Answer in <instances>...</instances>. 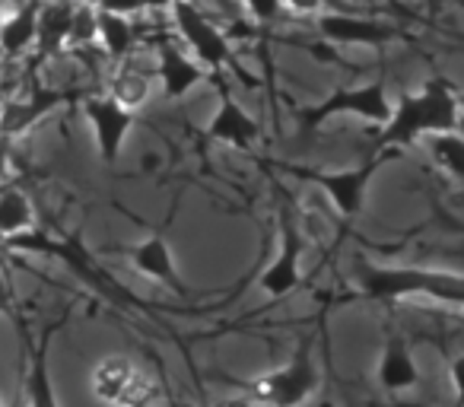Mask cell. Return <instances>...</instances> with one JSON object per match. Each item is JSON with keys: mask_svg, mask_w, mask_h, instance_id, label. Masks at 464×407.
<instances>
[{"mask_svg": "<svg viewBox=\"0 0 464 407\" xmlns=\"http://www.w3.org/2000/svg\"><path fill=\"white\" fill-rule=\"evenodd\" d=\"M461 124L458 92L442 77L426 80L420 92H404L392 105V118L382 124V150L413 147L420 137L455 134Z\"/></svg>", "mask_w": 464, "mask_h": 407, "instance_id": "6da1fadb", "label": "cell"}, {"mask_svg": "<svg viewBox=\"0 0 464 407\" xmlns=\"http://www.w3.org/2000/svg\"><path fill=\"white\" fill-rule=\"evenodd\" d=\"M356 286L369 299H411L426 296L445 305L464 309V274L455 271H432V267H379L360 265L356 267Z\"/></svg>", "mask_w": 464, "mask_h": 407, "instance_id": "7a4b0ae2", "label": "cell"}, {"mask_svg": "<svg viewBox=\"0 0 464 407\" xmlns=\"http://www.w3.org/2000/svg\"><path fill=\"white\" fill-rule=\"evenodd\" d=\"M318 388V366L312 356V341H299L296 354L284 366L246 382V392L252 401L267 407H299L315 394Z\"/></svg>", "mask_w": 464, "mask_h": 407, "instance_id": "3957f363", "label": "cell"}, {"mask_svg": "<svg viewBox=\"0 0 464 407\" xmlns=\"http://www.w3.org/2000/svg\"><path fill=\"white\" fill-rule=\"evenodd\" d=\"M392 99H388L385 80H372V83L362 86H341L331 96H324L322 102L309 105V109L299 111V128L315 131L324 121H331L334 115H356L369 124H385L392 118Z\"/></svg>", "mask_w": 464, "mask_h": 407, "instance_id": "277c9868", "label": "cell"}, {"mask_svg": "<svg viewBox=\"0 0 464 407\" xmlns=\"http://www.w3.org/2000/svg\"><path fill=\"white\" fill-rule=\"evenodd\" d=\"M92 394L109 407H153L160 385L128 356H105L92 366Z\"/></svg>", "mask_w": 464, "mask_h": 407, "instance_id": "5b68a950", "label": "cell"}, {"mask_svg": "<svg viewBox=\"0 0 464 407\" xmlns=\"http://www.w3.org/2000/svg\"><path fill=\"white\" fill-rule=\"evenodd\" d=\"M172 23L175 33L181 35L188 48L194 52V61H198L204 71L219 73L226 64H232V45L223 35V29L204 14V10L194 4V0H181L172 7Z\"/></svg>", "mask_w": 464, "mask_h": 407, "instance_id": "8992f818", "label": "cell"}, {"mask_svg": "<svg viewBox=\"0 0 464 407\" xmlns=\"http://www.w3.org/2000/svg\"><path fill=\"white\" fill-rule=\"evenodd\" d=\"M394 156H398L394 150H382L379 156H372V160L362 162V166L341 169V172H299V175H305L312 185L322 188L331 204H334L337 214L350 220V217H356L366 208V194H369V185H372L375 172H379L388 160H394Z\"/></svg>", "mask_w": 464, "mask_h": 407, "instance_id": "52a82bcc", "label": "cell"}, {"mask_svg": "<svg viewBox=\"0 0 464 407\" xmlns=\"http://www.w3.org/2000/svg\"><path fill=\"white\" fill-rule=\"evenodd\" d=\"M277 220H280V248L258 280L261 290L271 299L290 296L299 286V280H303V252H305V239H303V233H299V223L293 220L290 204L280 208Z\"/></svg>", "mask_w": 464, "mask_h": 407, "instance_id": "ba28073f", "label": "cell"}, {"mask_svg": "<svg viewBox=\"0 0 464 407\" xmlns=\"http://www.w3.org/2000/svg\"><path fill=\"white\" fill-rule=\"evenodd\" d=\"M83 115L92 128V137H96L99 160L109 162V166L118 162L124 141H128V131L134 128V111L124 109L118 99H111L109 92H105V96L83 99Z\"/></svg>", "mask_w": 464, "mask_h": 407, "instance_id": "9c48e42d", "label": "cell"}, {"mask_svg": "<svg viewBox=\"0 0 464 407\" xmlns=\"http://www.w3.org/2000/svg\"><path fill=\"white\" fill-rule=\"evenodd\" d=\"M318 33L334 45H366V48H382L392 42L404 39L398 26L382 20H362V16L350 14H322L318 16Z\"/></svg>", "mask_w": 464, "mask_h": 407, "instance_id": "30bf717a", "label": "cell"}, {"mask_svg": "<svg viewBox=\"0 0 464 407\" xmlns=\"http://www.w3.org/2000/svg\"><path fill=\"white\" fill-rule=\"evenodd\" d=\"M156 77H160L162 96H166L169 102H179L194 86L204 83L207 73L198 61L181 52V45H175L172 39H162L160 48H156Z\"/></svg>", "mask_w": 464, "mask_h": 407, "instance_id": "8fae6325", "label": "cell"}, {"mask_svg": "<svg viewBox=\"0 0 464 407\" xmlns=\"http://www.w3.org/2000/svg\"><path fill=\"white\" fill-rule=\"evenodd\" d=\"M207 137L229 143V147L252 150L255 141L261 137V128H258V121L229 96V90L219 86V105H217V115L207 124Z\"/></svg>", "mask_w": 464, "mask_h": 407, "instance_id": "7c38bea8", "label": "cell"}, {"mask_svg": "<svg viewBox=\"0 0 464 407\" xmlns=\"http://www.w3.org/2000/svg\"><path fill=\"white\" fill-rule=\"evenodd\" d=\"M128 255H130L134 271H140L143 277L169 286V290L179 293V296H188V286L181 284L179 267H175V258H172V248H169V239L162 233H153L150 239H143L140 246L130 248Z\"/></svg>", "mask_w": 464, "mask_h": 407, "instance_id": "4fadbf2b", "label": "cell"}, {"mask_svg": "<svg viewBox=\"0 0 464 407\" xmlns=\"http://www.w3.org/2000/svg\"><path fill=\"white\" fill-rule=\"evenodd\" d=\"M58 325H48L35 344H29V369H26V404L29 407H61L54 392L52 369H48V347Z\"/></svg>", "mask_w": 464, "mask_h": 407, "instance_id": "5bb4252c", "label": "cell"}, {"mask_svg": "<svg viewBox=\"0 0 464 407\" xmlns=\"http://www.w3.org/2000/svg\"><path fill=\"white\" fill-rule=\"evenodd\" d=\"M420 382V366L401 334H392L379 356V385L385 392H407Z\"/></svg>", "mask_w": 464, "mask_h": 407, "instance_id": "9a60e30c", "label": "cell"}, {"mask_svg": "<svg viewBox=\"0 0 464 407\" xmlns=\"http://www.w3.org/2000/svg\"><path fill=\"white\" fill-rule=\"evenodd\" d=\"M39 7L42 0H26L23 7H16L7 20L0 23V52L16 58V54L29 52L39 35Z\"/></svg>", "mask_w": 464, "mask_h": 407, "instance_id": "2e32d148", "label": "cell"}, {"mask_svg": "<svg viewBox=\"0 0 464 407\" xmlns=\"http://www.w3.org/2000/svg\"><path fill=\"white\" fill-rule=\"evenodd\" d=\"M77 4H42L39 7V35L35 48L42 54H58L71 39V20Z\"/></svg>", "mask_w": 464, "mask_h": 407, "instance_id": "e0dca14e", "label": "cell"}, {"mask_svg": "<svg viewBox=\"0 0 464 407\" xmlns=\"http://www.w3.org/2000/svg\"><path fill=\"white\" fill-rule=\"evenodd\" d=\"M58 102H61L58 92H42V96H33V99H26V102H7L4 111H0V137H14V134L29 131Z\"/></svg>", "mask_w": 464, "mask_h": 407, "instance_id": "ac0fdd59", "label": "cell"}, {"mask_svg": "<svg viewBox=\"0 0 464 407\" xmlns=\"http://www.w3.org/2000/svg\"><path fill=\"white\" fill-rule=\"evenodd\" d=\"M35 223L33 200L26 191L10 185H0V236L4 239H14V236L29 233Z\"/></svg>", "mask_w": 464, "mask_h": 407, "instance_id": "d6986e66", "label": "cell"}, {"mask_svg": "<svg viewBox=\"0 0 464 407\" xmlns=\"http://www.w3.org/2000/svg\"><path fill=\"white\" fill-rule=\"evenodd\" d=\"M96 26H99V39L96 42L102 45V52L109 54L111 61H128V54L134 52V45H137V29L130 26L128 16L105 14V10H99Z\"/></svg>", "mask_w": 464, "mask_h": 407, "instance_id": "ffe728a7", "label": "cell"}, {"mask_svg": "<svg viewBox=\"0 0 464 407\" xmlns=\"http://www.w3.org/2000/svg\"><path fill=\"white\" fill-rule=\"evenodd\" d=\"M109 96L118 99L124 109L137 111L140 105H147V99H150V77L143 71H137V67L121 64L109 80Z\"/></svg>", "mask_w": 464, "mask_h": 407, "instance_id": "44dd1931", "label": "cell"}, {"mask_svg": "<svg viewBox=\"0 0 464 407\" xmlns=\"http://www.w3.org/2000/svg\"><path fill=\"white\" fill-rule=\"evenodd\" d=\"M430 153L451 179L464 181V137L458 134H432L430 137Z\"/></svg>", "mask_w": 464, "mask_h": 407, "instance_id": "7402d4cb", "label": "cell"}, {"mask_svg": "<svg viewBox=\"0 0 464 407\" xmlns=\"http://www.w3.org/2000/svg\"><path fill=\"white\" fill-rule=\"evenodd\" d=\"M96 4L92 0H80L77 7H73V20H71V39L67 45L71 48H86L99 39V26H96Z\"/></svg>", "mask_w": 464, "mask_h": 407, "instance_id": "603a6c76", "label": "cell"}, {"mask_svg": "<svg viewBox=\"0 0 464 407\" xmlns=\"http://www.w3.org/2000/svg\"><path fill=\"white\" fill-rule=\"evenodd\" d=\"M99 10H105V14H118V16H140L143 10H147V0H92Z\"/></svg>", "mask_w": 464, "mask_h": 407, "instance_id": "cb8c5ba5", "label": "cell"}, {"mask_svg": "<svg viewBox=\"0 0 464 407\" xmlns=\"http://www.w3.org/2000/svg\"><path fill=\"white\" fill-rule=\"evenodd\" d=\"M242 7L258 23H274L284 10V0H242Z\"/></svg>", "mask_w": 464, "mask_h": 407, "instance_id": "d4e9b609", "label": "cell"}, {"mask_svg": "<svg viewBox=\"0 0 464 407\" xmlns=\"http://www.w3.org/2000/svg\"><path fill=\"white\" fill-rule=\"evenodd\" d=\"M449 373H451V385H455V404L464 407V354L451 360Z\"/></svg>", "mask_w": 464, "mask_h": 407, "instance_id": "484cf974", "label": "cell"}, {"mask_svg": "<svg viewBox=\"0 0 464 407\" xmlns=\"http://www.w3.org/2000/svg\"><path fill=\"white\" fill-rule=\"evenodd\" d=\"M284 7L296 10V14H318L322 0H284Z\"/></svg>", "mask_w": 464, "mask_h": 407, "instance_id": "4316f807", "label": "cell"}, {"mask_svg": "<svg viewBox=\"0 0 464 407\" xmlns=\"http://www.w3.org/2000/svg\"><path fill=\"white\" fill-rule=\"evenodd\" d=\"M0 312H10V286L4 280V274H0Z\"/></svg>", "mask_w": 464, "mask_h": 407, "instance_id": "83f0119b", "label": "cell"}, {"mask_svg": "<svg viewBox=\"0 0 464 407\" xmlns=\"http://www.w3.org/2000/svg\"><path fill=\"white\" fill-rule=\"evenodd\" d=\"M7 172H10V156H7V147L0 143V185L7 181Z\"/></svg>", "mask_w": 464, "mask_h": 407, "instance_id": "f1b7e54d", "label": "cell"}, {"mask_svg": "<svg viewBox=\"0 0 464 407\" xmlns=\"http://www.w3.org/2000/svg\"><path fill=\"white\" fill-rule=\"evenodd\" d=\"M181 0H147V10H172Z\"/></svg>", "mask_w": 464, "mask_h": 407, "instance_id": "f546056e", "label": "cell"}, {"mask_svg": "<svg viewBox=\"0 0 464 407\" xmlns=\"http://www.w3.org/2000/svg\"><path fill=\"white\" fill-rule=\"evenodd\" d=\"M219 407H252V401H248V398H229V401H223Z\"/></svg>", "mask_w": 464, "mask_h": 407, "instance_id": "4dcf8cb0", "label": "cell"}, {"mask_svg": "<svg viewBox=\"0 0 464 407\" xmlns=\"http://www.w3.org/2000/svg\"><path fill=\"white\" fill-rule=\"evenodd\" d=\"M169 407H198V404H188V401H179V398H172V401H169Z\"/></svg>", "mask_w": 464, "mask_h": 407, "instance_id": "1f68e13d", "label": "cell"}, {"mask_svg": "<svg viewBox=\"0 0 464 407\" xmlns=\"http://www.w3.org/2000/svg\"><path fill=\"white\" fill-rule=\"evenodd\" d=\"M42 4H80V0H42Z\"/></svg>", "mask_w": 464, "mask_h": 407, "instance_id": "d6a6232c", "label": "cell"}, {"mask_svg": "<svg viewBox=\"0 0 464 407\" xmlns=\"http://www.w3.org/2000/svg\"><path fill=\"white\" fill-rule=\"evenodd\" d=\"M458 105H461V109H464V92H458Z\"/></svg>", "mask_w": 464, "mask_h": 407, "instance_id": "836d02e7", "label": "cell"}, {"mask_svg": "<svg viewBox=\"0 0 464 407\" xmlns=\"http://www.w3.org/2000/svg\"><path fill=\"white\" fill-rule=\"evenodd\" d=\"M217 4H219V7H229V0H217Z\"/></svg>", "mask_w": 464, "mask_h": 407, "instance_id": "e575fe53", "label": "cell"}]
</instances>
